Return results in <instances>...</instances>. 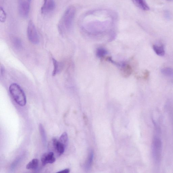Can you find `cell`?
Segmentation results:
<instances>
[{"label": "cell", "instance_id": "obj_1", "mask_svg": "<svg viewBox=\"0 0 173 173\" xmlns=\"http://www.w3.org/2000/svg\"><path fill=\"white\" fill-rule=\"evenodd\" d=\"M76 10L75 6H70L65 10L59 22L58 28L60 33L71 29L76 15Z\"/></svg>", "mask_w": 173, "mask_h": 173}, {"label": "cell", "instance_id": "obj_2", "mask_svg": "<svg viewBox=\"0 0 173 173\" xmlns=\"http://www.w3.org/2000/svg\"><path fill=\"white\" fill-rule=\"evenodd\" d=\"M10 95L16 103L21 106H24L27 103L26 95L22 88L16 83H13L9 87Z\"/></svg>", "mask_w": 173, "mask_h": 173}, {"label": "cell", "instance_id": "obj_3", "mask_svg": "<svg viewBox=\"0 0 173 173\" xmlns=\"http://www.w3.org/2000/svg\"><path fill=\"white\" fill-rule=\"evenodd\" d=\"M152 153L154 160L157 163H159L161 159L162 144L159 138L155 136L154 138L152 144Z\"/></svg>", "mask_w": 173, "mask_h": 173}, {"label": "cell", "instance_id": "obj_4", "mask_svg": "<svg viewBox=\"0 0 173 173\" xmlns=\"http://www.w3.org/2000/svg\"><path fill=\"white\" fill-rule=\"evenodd\" d=\"M27 35L29 41L35 44L39 43V39L37 31L33 23L30 21L27 28Z\"/></svg>", "mask_w": 173, "mask_h": 173}, {"label": "cell", "instance_id": "obj_5", "mask_svg": "<svg viewBox=\"0 0 173 173\" xmlns=\"http://www.w3.org/2000/svg\"><path fill=\"white\" fill-rule=\"evenodd\" d=\"M31 0H18L19 15L24 18L29 15Z\"/></svg>", "mask_w": 173, "mask_h": 173}, {"label": "cell", "instance_id": "obj_6", "mask_svg": "<svg viewBox=\"0 0 173 173\" xmlns=\"http://www.w3.org/2000/svg\"><path fill=\"white\" fill-rule=\"evenodd\" d=\"M55 7L54 0H44V2L41 8V13L47 14L51 12Z\"/></svg>", "mask_w": 173, "mask_h": 173}, {"label": "cell", "instance_id": "obj_7", "mask_svg": "<svg viewBox=\"0 0 173 173\" xmlns=\"http://www.w3.org/2000/svg\"><path fill=\"white\" fill-rule=\"evenodd\" d=\"M41 161L42 165L45 166L48 163H54L56 161V158L53 152L46 153L42 155Z\"/></svg>", "mask_w": 173, "mask_h": 173}, {"label": "cell", "instance_id": "obj_8", "mask_svg": "<svg viewBox=\"0 0 173 173\" xmlns=\"http://www.w3.org/2000/svg\"><path fill=\"white\" fill-rule=\"evenodd\" d=\"M53 146L59 155L63 154L65 151V146L56 138L52 140Z\"/></svg>", "mask_w": 173, "mask_h": 173}, {"label": "cell", "instance_id": "obj_9", "mask_svg": "<svg viewBox=\"0 0 173 173\" xmlns=\"http://www.w3.org/2000/svg\"><path fill=\"white\" fill-rule=\"evenodd\" d=\"M132 1L138 7L144 10H150L149 6L145 0H132Z\"/></svg>", "mask_w": 173, "mask_h": 173}, {"label": "cell", "instance_id": "obj_10", "mask_svg": "<svg viewBox=\"0 0 173 173\" xmlns=\"http://www.w3.org/2000/svg\"><path fill=\"white\" fill-rule=\"evenodd\" d=\"M154 51L157 55L160 56H163L165 54V49L163 44L159 45L154 44L153 45Z\"/></svg>", "mask_w": 173, "mask_h": 173}, {"label": "cell", "instance_id": "obj_11", "mask_svg": "<svg viewBox=\"0 0 173 173\" xmlns=\"http://www.w3.org/2000/svg\"><path fill=\"white\" fill-rule=\"evenodd\" d=\"M39 164V161L37 159H34L28 163L26 168L28 169L33 171H36L38 169Z\"/></svg>", "mask_w": 173, "mask_h": 173}, {"label": "cell", "instance_id": "obj_12", "mask_svg": "<svg viewBox=\"0 0 173 173\" xmlns=\"http://www.w3.org/2000/svg\"><path fill=\"white\" fill-rule=\"evenodd\" d=\"M52 61L53 63L54 68L52 74L53 76H55L60 71L62 66L55 59H52Z\"/></svg>", "mask_w": 173, "mask_h": 173}, {"label": "cell", "instance_id": "obj_13", "mask_svg": "<svg viewBox=\"0 0 173 173\" xmlns=\"http://www.w3.org/2000/svg\"><path fill=\"white\" fill-rule=\"evenodd\" d=\"M39 130L40 135L42 137V142L44 146H46L47 144V136L45 131L44 127L41 124L39 125Z\"/></svg>", "mask_w": 173, "mask_h": 173}, {"label": "cell", "instance_id": "obj_14", "mask_svg": "<svg viewBox=\"0 0 173 173\" xmlns=\"http://www.w3.org/2000/svg\"><path fill=\"white\" fill-rule=\"evenodd\" d=\"M94 157V154L93 151H91L90 153L89 157L86 162L85 165V167L87 170H89L91 167L92 164Z\"/></svg>", "mask_w": 173, "mask_h": 173}, {"label": "cell", "instance_id": "obj_15", "mask_svg": "<svg viewBox=\"0 0 173 173\" xmlns=\"http://www.w3.org/2000/svg\"><path fill=\"white\" fill-rule=\"evenodd\" d=\"M161 72L165 76L169 77H173V69L166 68L162 69Z\"/></svg>", "mask_w": 173, "mask_h": 173}, {"label": "cell", "instance_id": "obj_16", "mask_svg": "<svg viewBox=\"0 0 173 173\" xmlns=\"http://www.w3.org/2000/svg\"><path fill=\"white\" fill-rule=\"evenodd\" d=\"M123 67L122 72L125 76H129L131 74L132 69L131 67L129 65H126Z\"/></svg>", "mask_w": 173, "mask_h": 173}, {"label": "cell", "instance_id": "obj_17", "mask_svg": "<svg viewBox=\"0 0 173 173\" xmlns=\"http://www.w3.org/2000/svg\"><path fill=\"white\" fill-rule=\"evenodd\" d=\"M59 141L66 146L68 141V136L66 132L64 133L60 138Z\"/></svg>", "mask_w": 173, "mask_h": 173}, {"label": "cell", "instance_id": "obj_18", "mask_svg": "<svg viewBox=\"0 0 173 173\" xmlns=\"http://www.w3.org/2000/svg\"><path fill=\"white\" fill-rule=\"evenodd\" d=\"M6 14L3 9L1 7L0 8V20L1 22H4L6 19Z\"/></svg>", "mask_w": 173, "mask_h": 173}, {"label": "cell", "instance_id": "obj_19", "mask_svg": "<svg viewBox=\"0 0 173 173\" xmlns=\"http://www.w3.org/2000/svg\"><path fill=\"white\" fill-rule=\"evenodd\" d=\"M13 43L16 48L20 49L22 47V41L19 38H15L14 39Z\"/></svg>", "mask_w": 173, "mask_h": 173}, {"label": "cell", "instance_id": "obj_20", "mask_svg": "<svg viewBox=\"0 0 173 173\" xmlns=\"http://www.w3.org/2000/svg\"><path fill=\"white\" fill-rule=\"evenodd\" d=\"M0 74H1V76L2 77L4 76L5 73V69L4 67L1 65V70H0Z\"/></svg>", "mask_w": 173, "mask_h": 173}, {"label": "cell", "instance_id": "obj_21", "mask_svg": "<svg viewBox=\"0 0 173 173\" xmlns=\"http://www.w3.org/2000/svg\"><path fill=\"white\" fill-rule=\"evenodd\" d=\"M149 72L147 70H146V71L144 72V79L145 80L147 79L149 76Z\"/></svg>", "mask_w": 173, "mask_h": 173}, {"label": "cell", "instance_id": "obj_22", "mask_svg": "<svg viewBox=\"0 0 173 173\" xmlns=\"http://www.w3.org/2000/svg\"><path fill=\"white\" fill-rule=\"evenodd\" d=\"M69 172L70 170L69 169H64V170L58 171L57 172V173H68Z\"/></svg>", "mask_w": 173, "mask_h": 173}, {"label": "cell", "instance_id": "obj_23", "mask_svg": "<svg viewBox=\"0 0 173 173\" xmlns=\"http://www.w3.org/2000/svg\"><path fill=\"white\" fill-rule=\"evenodd\" d=\"M104 51H102V52H104ZM101 51H100L99 52V53H101ZM104 52H103V53H99V54H100V55H101L100 56H101V54H102V55H103V54H104Z\"/></svg>", "mask_w": 173, "mask_h": 173}, {"label": "cell", "instance_id": "obj_24", "mask_svg": "<svg viewBox=\"0 0 173 173\" xmlns=\"http://www.w3.org/2000/svg\"><path fill=\"white\" fill-rule=\"evenodd\" d=\"M167 1H173V0H167Z\"/></svg>", "mask_w": 173, "mask_h": 173}]
</instances>
